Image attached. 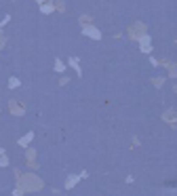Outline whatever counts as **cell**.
I'll return each mask as SVG.
<instances>
[{"mask_svg": "<svg viewBox=\"0 0 177 196\" xmlns=\"http://www.w3.org/2000/svg\"><path fill=\"white\" fill-rule=\"evenodd\" d=\"M55 70H57V72H63V70H65L63 63H61V59H55Z\"/></svg>", "mask_w": 177, "mask_h": 196, "instance_id": "cell-4", "label": "cell"}, {"mask_svg": "<svg viewBox=\"0 0 177 196\" xmlns=\"http://www.w3.org/2000/svg\"><path fill=\"white\" fill-rule=\"evenodd\" d=\"M82 34H87L88 38H101V34H99L95 28H91V25H85V28H82Z\"/></svg>", "mask_w": 177, "mask_h": 196, "instance_id": "cell-1", "label": "cell"}, {"mask_svg": "<svg viewBox=\"0 0 177 196\" xmlns=\"http://www.w3.org/2000/svg\"><path fill=\"white\" fill-rule=\"evenodd\" d=\"M32 137H34V135H32V133H28V135H25L23 139H19V144H21V146H28V144L32 141Z\"/></svg>", "mask_w": 177, "mask_h": 196, "instance_id": "cell-3", "label": "cell"}, {"mask_svg": "<svg viewBox=\"0 0 177 196\" xmlns=\"http://www.w3.org/2000/svg\"><path fill=\"white\" fill-rule=\"evenodd\" d=\"M8 87H11V89L19 87V80H17V78H11V80H8Z\"/></svg>", "mask_w": 177, "mask_h": 196, "instance_id": "cell-6", "label": "cell"}, {"mask_svg": "<svg viewBox=\"0 0 177 196\" xmlns=\"http://www.w3.org/2000/svg\"><path fill=\"white\" fill-rule=\"evenodd\" d=\"M70 63H72V68H76V70H78V74H82V72H80V68H78V59H76V57H72V59H70Z\"/></svg>", "mask_w": 177, "mask_h": 196, "instance_id": "cell-5", "label": "cell"}, {"mask_svg": "<svg viewBox=\"0 0 177 196\" xmlns=\"http://www.w3.org/2000/svg\"><path fill=\"white\" fill-rule=\"evenodd\" d=\"M78 179H80L78 175H70V177H68V184H65V188H74V184H76Z\"/></svg>", "mask_w": 177, "mask_h": 196, "instance_id": "cell-2", "label": "cell"}]
</instances>
